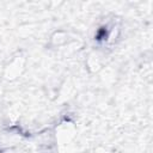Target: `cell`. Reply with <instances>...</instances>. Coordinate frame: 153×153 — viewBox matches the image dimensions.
<instances>
[{"label": "cell", "instance_id": "obj_1", "mask_svg": "<svg viewBox=\"0 0 153 153\" xmlns=\"http://www.w3.org/2000/svg\"><path fill=\"white\" fill-rule=\"evenodd\" d=\"M105 37H107V30L104 29V28H101V29L98 30L96 38H97V41H102V39H104Z\"/></svg>", "mask_w": 153, "mask_h": 153}]
</instances>
